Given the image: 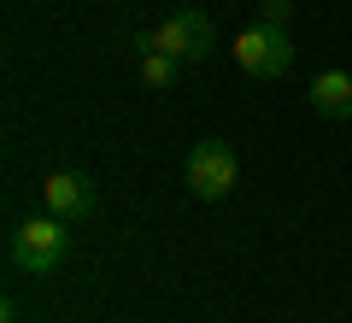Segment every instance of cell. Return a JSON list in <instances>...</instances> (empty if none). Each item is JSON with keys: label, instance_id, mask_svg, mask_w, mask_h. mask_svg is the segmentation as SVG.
Instances as JSON below:
<instances>
[{"label": "cell", "instance_id": "cell-6", "mask_svg": "<svg viewBox=\"0 0 352 323\" xmlns=\"http://www.w3.org/2000/svg\"><path fill=\"white\" fill-rule=\"evenodd\" d=\"M311 112L317 118H352V71H323L311 83Z\"/></svg>", "mask_w": 352, "mask_h": 323}, {"label": "cell", "instance_id": "cell-8", "mask_svg": "<svg viewBox=\"0 0 352 323\" xmlns=\"http://www.w3.org/2000/svg\"><path fill=\"white\" fill-rule=\"evenodd\" d=\"M258 24H288V0H258Z\"/></svg>", "mask_w": 352, "mask_h": 323}, {"label": "cell", "instance_id": "cell-3", "mask_svg": "<svg viewBox=\"0 0 352 323\" xmlns=\"http://www.w3.org/2000/svg\"><path fill=\"white\" fill-rule=\"evenodd\" d=\"M235 65L247 76H258V83H270V76H282L294 65V41H288V24H258V18H252L247 30H241L235 36Z\"/></svg>", "mask_w": 352, "mask_h": 323}, {"label": "cell", "instance_id": "cell-4", "mask_svg": "<svg viewBox=\"0 0 352 323\" xmlns=\"http://www.w3.org/2000/svg\"><path fill=\"white\" fill-rule=\"evenodd\" d=\"M188 194L194 200H223L235 194V176H241V159L229 141H194L188 147Z\"/></svg>", "mask_w": 352, "mask_h": 323}, {"label": "cell", "instance_id": "cell-1", "mask_svg": "<svg viewBox=\"0 0 352 323\" xmlns=\"http://www.w3.org/2000/svg\"><path fill=\"white\" fill-rule=\"evenodd\" d=\"M71 259V224L65 218H24V224L6 236V264L18 276H53L59 264Z\"/></svg>", "mask_w": 352, "mask_h": 323}, {"label": "cell", "instance_id": "cell-5", "mask_svg": "<svg viewBox=\"0 0 352 323\" xmlns=\"http://www.w3.org/2000/svg\"><path fill=\"white\" fill-rule=\"evenodd\" d=\"M41 206H47L53 218H65V224H76V218L94 211V183H88L82 171H53L47 183H41Z\"/></svg>", "mask_w": 352, "mask_h": 323}, {"label": "cell", "instance_id": "cell-7", "mask_svg": "<svg viewBox=\"0 0 352 323\" xmlns=\"http://www.w3.org/2000/svg\"><path fill=\"white\" fill-rule=\"evenodd\" d=\"M141 83L147 88H170L176 83V59L170 53H141Z\"/></svg>", "mask_w": 352, "mask_h": 323}, {"label": "cell", "instance_id": "cell-2", "mask_svg": "<svg viewBox=\"0 0 352 323\" xmlns=\"http://www.w3.org/2000/svg\"><path fill=\"white\" fill-rule=\"evenodd\" d=\"M141 53H170L176 65H200V59H212V48H217V30H212V18L206 12H170L164 24H153L147 36L135 41Z\"/></svg>", "mask_w": 352, "mask_h": 323}]
</instances>
